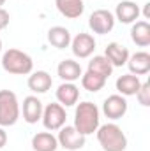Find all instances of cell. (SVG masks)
I'll return each mask as SVG.
<instances>
[{
    "mask_svg": "<svg viewBox=\"0 0 150 151\" xmlns=\"http://www.w3.org/2000/svg\"><path fill=\"white\" fill-rule=\"evenodd\" d=\"M88 27L94 34L106 35L115 28V16L108 9H97L88 18Z\"/></svg>",
    "mask_w": 150,
    "mask_h": 151,
    "instance_id": "obj_7",
    "label": "cell"
},
{
    "mask_svg": "<svg viewBox=\"0 0 150 151\" xmlns=\"http://www.w3.org/2000/svg\"><path fill=\"white\" fill-rule=\"evenodd\" d=\"M136 99H138V102L143 107H149L150 106V83H147V81L141 83V86L136 91Z\"/></svg>",
    "mask_w": 150,
    "mask_h": 151,
    "instance_id": "obj_24",
    "label": "cell"
},
{
    "mask_svg": "<svg viewBox=\"0 0 150 151\" xmlns=\"http://www.w3.org/2000/svg\"><path fill=\"white\" fill-rule=\"evenodd\" d=\"M32 148L34 151H57L58 141L51 132H37L32 137Z\"/></svg>",
    "mask_w": 150,
    "mask_h": 151,
    "instance_id": "obj_21",
    "label": "cell"
},
{
    "mask_svg": "<svg viewBox=\"0 0 150 151\" xmlns=\"http://www.w3.org/2000/svg\"><path fill=\"white\" fill-rule=\"evenodd\" d=\"M4 4H5V0H0V7H2V5H4Z\"/></svg>",
    "mask_w": 150,
    "mask_h": 151,
    "instance_id": "obj_27",
    "label": "cell"
},
{
    "mask_svg": "<svg viewBox=\"0 0 150 151\" xmlns=\"http://www.w3.org/2000/svg\"><path fill=\"white\" fill-rule=\"evenodd\" d=\"M71 51L76 58H90L95 51V39L90 34L79 32L71 39Z\"/></svg>",
    "mask_w": 150,
    "mask_h": 151,
    "instance_id": "obj_8",
    "label": "cell"
},
{
    "mask_svg": "<svg viewBox=\"0 0 150 151\" xmlns=\"http://www.w3.org/2000/svg\"><path fill=\"white\" fill-rule=\"evenodd\" d=\"M0 53H2V39H0Z\"/></svg>",
    "mask_w": 150,
    "mask_h": 151,
    "instance_id": "obj_28",
    "label": "cell"
},
{
    "mask_svg": "<svg viewBox=\"0 0 150 151\" xmlns=\"http://www.w3.org/2000/svg\"><path fill=\"white\" fill-rule=\"evenodd\" d=\"M71 32L66 27H51L48 30V42L57 49H66L71 46Z\"/></svg>",
    "mask_w": 150,
    "mask_h": 151,
    "instance_id": "obj_19",
    "label": "cell"
},
{
    "mask_svg": "<svg viewBox=\"0 0 150 151\" xmlns=\"http://www.w3.org/2000/svg\"><path fill=\"white\" fill-rule=\"evenodd\" d=\"M101 121V113H99V107L92 102H81L76 106L74 111V127L79 134H83L85 137L94 134L97 128H99V123Z\"/></svg>",
    "mask_w": 150,
    "mask_h": 151,
    "instance_id": "obj_1",
    "label": "cell"
},
{
    "mask_svg": "<svg viewBox=\"0 0 150 151\" xmlns=\"http://www.w3.org/2000/svg\"><path fill=\"white\" fill-rule=\"evenodd\" d=\"M57 141H58V146L64 148V150L78 151V150H81V148L85 146L87 137H85L83 134H79L73 125H64V127L58 130Z\"/></svg>",
    "mask_w": 150,
    "mask_h": 151,
    "instance_id": "obj_6",
    "label": "cell"
},
{
    "mask_svg": "<svg viewBox=\"0 0 150 151\" xmlns=\"http://www.w3.org/2000/svg\"><path fill=\"white\" fill-rule=\"evenodd\" d=\"M81 86L87 90V91H92V93H95V91H101L103 88H104V84H106V79L104 77H101V76L94 74V72H85V74H81Z\"/></svg>",
    "mask_w": 150,
    "mask_h": 151,
    "instance_id": "obj_23",
    "label": "cell"
},
{
    "mask_svg": "<svg viewBox=\"0 0 150 151\" xmlns=\"http://www.w3.org/2000/svg\"><path fill=\"white\" fill-rule=\"evenodd\" d=\"M2 67L9 74L27 76V74L32 72L34 62H32L30 55H27L25 51H20L16 47H11V49H7L2 55Z\"/></svg>",
    "mask_w": 150,
    "mask_h": 151,
    "instance_id": "obj_3",
    "label": "cell"
},
{
    "mask_svg": "<svg viewBox=\"0 0 150 151\" xmlns=\"http://www.w3.org/2000/svg\"><path fill=\"white\" fill-rule=\"evenodd\" d=\"M7 144V132L4 130V127H0V150Z\"/></svg>",
    "mask_w": 150,
    "mask_h": 151,
    "instance_id": "obj_26",
    "label": "cell"
},
{
    "mask_svg": "<svg viewBox=\"0 0 150 151\" xmlns=\"http://www.w3.org/2000/svg\"><path fill=\"white\" fill-rule=\"evenodd\" d=\"M131 39L140 47L150 46V25H149V21H134L133 27H131Z\"/></svg>",
    "mask_w": 150,
    "mask_h": 151,
    "instance_id": "obj_20",
    "label": "cell"
},
{
    "mask_svg": "<svg viewBox=\"0 0 150 151\" xmlns=\"http://www.w3.org/2000/svg\"><path fill=\"white\" fill-rule=\"evenodd\" d=\"M104 56L108 58V62L113 67H122L129 60V49L118 42H110L104 49Z\"/></svg>",
    "mask_w": 150,
    "mask_h": 151,
    "instance_id": "obj_15",
    "label": "cell"
},
{
    "mask_svg": "<svg viewBox=\"0 0 150 151\" xmlns=\"http://www.w3.org/2000/svg\"><path fill=\"white\" fill-rule=\"evenodd\" d=\"M66 119H67L66 107L60 106L58 102L48 104V106L42 109L41 121H42V125H44V128H46L48 132H57V130H60V128L66 125Z\"/></svg>",
    "mask_w": 150,
    "mask_h": 151,
    "instance_id": "obj_5",
    "label": "cell"
},
{
    "mask_svg": "<svg viewBox=\"0 0 150 151\" xmlns=\"http://www.w3.org/2000/svg\"><path fill=\"white\" fill-rule=\"evenodd\" d=\"M55 5H57L58 12L62 16H66L67 19L79 18L83 14V11H85L83 0H55Z\"/></svg>",
    "mask_w": 150,
    "mask_h": 151,
    "instance_id": "obj_17",
    "label": "cell"
},
{
    "mask_svg": "<svg viewBox=\"0 0 150 151\" xmlns=\"http://www.w3.org/2000/svg\"><path fill=\"white\" fill-rule=\"evenodd\" d=\"M20 119V102L14 91L0 90V127H12Z\"/></svg>",
    "mask_w": 150,
    "mask_h": 151,
    "instance_id": "obj_4",
    "label": "cell"
},
{
    "mask_svg": "<svg viewBox=\"0 0 150 151\" xmlns=\"http://www.w3.org/2000/svg\"><path fill=\"white\" fill-rule=\"evenodd\" d=\"M88 72H94V74L101 76L108 81V77L113 74V65L108 62V58L104 55H95L90 62H88Z\"/></svg>",
    "mask_w": 150,
    "mask_h": 151,
    "instance_id": "obj_22",
    "label": "cell"
},
{
    "mask_svg": "<svg viewBox=\"0 0 150 151\" xmlns=\"http://www.w3.org/2000/svg\"><path fill=\"white\" fill-rule=\"evenodd\" d=\"M57 100L60 106L64 107H71L76 106L78 100H79V88L76 86L74 83H62L58 88H57Z\"/></svg>",
    "mask_w": 150,
    "mask_h": 151,
    "instance_id": "obj_12",
    "label": "cell"
},
{
    "mask_svg": "<svg viewBox=\"0 0 150 151\" xmlns=\"http://www.w3.org/2000/svg\"><path fill=\"white\" fill-rule=\"evenodd\" d=\"M127 109H129V104H127L125 97H122L118 93L110 95L104 100V104H103V113L110 119H120V118H124L125 113H127Z\"/></svg>",
    "mask_w": 150,
    "mask_h": 151,
    "instance_id": "obj_9",
    "label": "cell"
},
{
    "mask_svg": "<svg viewBox=\"0 0 150 151\" xmlns=\"http://www.w3.org/2000/svg\"><path fill=\"white\" fill-rule=\"evenodd\" d=\"M27 84H28V88L34 93H46L51 88L53 79H51V76L48 74L46 70H37V72H30Z\"/></svg>",
    "mask_w": 150,
    "mask_h": 151,
    "instance_id": "obj_18",
    "label": "cell"
},
{
    "mask_svg": "<svg viewBox=\"0 0 150 151\" xmlns=\"http://www.w3.org/2000/svg\"><path fill=\"white\" fill-rule=\"evenodd\" d=\"M42 109H44V106L36 95H28L23 99V119L28 125H34L41 119Z\"/></svg>",
    "mask_w": 150,
    "mask_h": 151,
    "instance_id": "obj_11",
    "label": "cell"
},
{
    "mask_svg": "<svg viewBox=\"0 0 150 151\" xmlns=\"http://www.w3.org/2000/svg\"><path fill=\"white\" fill-rule=\"evenodd\" d=\"M141 11H140V5L133 0H122L120 4H117L115 7V21H120L124 25H131L134 23L138 18H140Z\"/></svg>",
    "mask_w": 150,
    "mask_h": 151,
    "instance_id": "obj_10",
    "label": "cell"
},
{
    "mask_svg": "<svg viewBox=\"0 0 150 151\" xmlns=\"http://www.w3.org/2000/svg\"><path fill=\"white\" fill-rule=\"evenodd\" d=\"M115 86H117L118 95H122V97H133V95H136L138 88L141 86V81H140V76L124 74L117 79Z\"/></svg>",
    "mask_w": 150,
    "mask_h": 151,
    "instance_id": "obj_16",
    "label": "cell"
},
{
    "mask_svg": "<svg viewBox=\"0 0 150 151\" xmlns=\"http://www.w3.org/2000/svg\"><path fill=\"white\" fill-rule=\"evenodd\" d=\"M129 67V74L145 76L150 72V55L147 51H138L134 55H129V60L125 63Z\"/></svg>",
    "mask_w": 150,
    "mask_h": 151,
    "instance_id": "obj_13",
    "label": "cell"
},
{
    "mask_svg": "<svg viewBox=\"0 0 150 151\" xmlns=\"http://www.w3.org/2000/svg\"><path fill=\"white\" fill-rule=\"evenodd\" d=\"M95 134L103 151H125L127 148V137L117 123L99 125Z\"/></svg>",
    "mask_w": 150,
    "mask_h": 151,
    "instance_id": "obj_2",
    "label": "cell"
},
{
    "mask_svg": "<svg viewBox=\"0 0 150 151\" xmlns=\"http://www.w3.org/2000/svg\"><path fill=\"white\" fill-rule=\"evenodd\" d=\"M57 74H58V77H60L64 83H74V81H78V79L81 77L83 70H81V65H79L78 62L67 58V60H62V62L58 63Z\"/></svg>",
    "mask_w": 150,
    "mask_h": 151,
    "instance_id": "obj_14",
    "label": "cell"
},
{
    "mask_svg": "<svg viewBox=\"0 0 150 151\" xmlns=\"http://www.w3.org/2000/svg\"><path fill=\"white\" fill-rule=\"evenodd\" d=\"M9 19H11L9 12H7L4 7H0V30H4V28L9 27Z\"/></svg>",
    "mask_w": 150,
    "mask_h": 151,
    "instance_id": "obj_25",
    "label": "cell"
},
{
    "mask_svg": "<svg viewBox=\"0 0 150 151\" xmlns=\"http://www.w3.org/2000/svg\"><path fill=\"white\" fill-rule=\"evenodd\" d=\"M133 2H138V0H133Z\"/></svg>",
    "mask_w": 150,
    "mask_h": 151,
    "instance_id": "obj_29",
    "label": "cell"
}]
</instances>
